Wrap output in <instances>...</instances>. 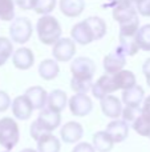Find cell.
I'll use <instances>...</instances> for the list:
<instances>
[{"label": "cell", "instance_id": "cell-34", "mask_svg": "<svg viewBox=\"0 0 150 152\" xmlns=\"http://www.w3.org/2000/svg\"><path fill=\"white\" fill-rule=\"evenodd\" d=\"M140 115H141V107H128V105H125L121 116L126 123H133Z\"/></svg>", "mask_w": 150, "mask_h": 152}, {"label": "cell", "instance_id": "cell-33", "mask_svg": "<svg viewBox=\"0 0 150 152\" xmlns=\"http://www.w3.org/2000/svg\"><path fill=\"white\" fill-rule=\"evenodd\" d=\"M56 7V0H36L35 12L40 15H49Z\"/></svg>", "mask_w": 150, "mask_h": 152}, {"label": "cell", "instance_id": "cell-5", "mask_svg": "<svg viewBox=\"0 0 150 152\" xmlns=\"http://www.w3.org/2000/svg\"><path fill=\"white\" fill-rule=\"evenodd\" d=\"M76 53V42L69 37H61L56 44H53L52 55L57 61H69Z\"/></svg>", "mask_w": 150, "mask_h": 152}, {"label": "cell", "instance_id": "cell-9", "mask_svg": "<svg viewBox=\"0 0 150 152\" xmlns=\"http://www.w3.org/2000/svg\"><path fill=\"white\" fill-rule=\"evenodd\" d=\"M71 36H72V39H73L74 42L79 43V44H81V45L90 44L92 42H94L96 40L94 34H93L92 28H90V26L88 24L87 20L80 21V23L74 24V26L72 27Z\"/></svg>", "mask_w": 150, "mask_h": 152}, {"label": "cell", "instance_id": "cell-3", "mask_svg": "<svg viewBox=\"0 0 150 152\" xmlns=\"http://www.w3.org/2000/svg\"><path fill=\"white\" fill-rule=\"evenodd\" d=\"M32 23L28 18H16L12 20L9 27L11 40L17 44H25L32 36Z\"/></svg>", "mask_w": 150, "mask_h": 152}, {"label": "cell", "instance_id": "cell-23", "mask_svg": "<svg viewBox=\"0 0 150 152\" xmlns=\"http://www.w3.org/2000/svg\"><path fill=\"white\" fill-rule=\"evenodd\" d=\"M114 142L106 131H98L93 135V147L98 152H109L112 151Z\"/></svg>", "mask_w": 150, "mask_h": 152}, {"label": "cell", "instance_id": "cell-36", "mask_svg": "<svg viewBox=\"0 0 150 152\" xmlns=\"http://www.w3.org/2000/svg\"><path fill=\"white\" fill-rule=\"evenodd\" d=\"M11 104H12V103H11V99H9V96H8V94L0 89V112H5V111L11 107Z\"/></svg>", "mask_w": 150, "mask_h": 152}, {"label": "cell", "instance_id": "cell-31", "mask_svg": "<svg viewBox=\"0 0 150 152\" xmlns=\"http://www.w3.org/2000/svg\"><path fill=\"white\" fill-rule=\"evenodd\" d=\"M132 127L138 135L145 136L150 139V121H148L142 115H140L132 123Z\"/></svg>", "mask_w": 150, "mask_h": 152}, {"label": "cell", "instance_id": "cell-18", "mask_svg": "<svg viewBox=\"0 0 150 152\" xmlns=\"http://www.w3.org/2000/svg\"><path fill=\"white\" fill-rule=\"evenodd\" d=\"M85 10L84 0H60V11L66 18H77Z\"/></svg>", "mask_w": 150, "mask_h": 152}, {"label": "cell", "instance_id": "cell-7", "mask_svg": "<svg viewBox=\"0 0 150 152\" xmlns=\"http://www.w3.org/2000/svg\"><path fill=\"white\" fill-rule=\"evenodd\" d=\"M116 91H118V87L114 81L113 75L109 74L102 75L96 83H93L92 87V95L98 100L104 99L105 96H108V95L113 94Z\"/></svg>", "mask_w": 150, "mask_h": 152}, {"label": "cell", "instance_id": "cell-21", "mask_svg": "<svg viewBox=\"0 0 150 152\" xmlns=\"http://www.w3.org/2000/svg\"><path fill=\"white\" fill-rule=\"evenodd\" d=\"M138 16V12L136 10V5L133 3L130 4H124L120 5V7L113 8V19L117 21V23H124V21H128L130 19Z\"/></svg>", "mask_w": 150, "mask_h": 152}, {"label": "cell", "instance_id": "cell-38", "mask_svg": "<svg viewBox=\"0 0 150 152\" xmlns=\"http://www.w3.org/2000/svg\"><path fill=\"white\" fill-rule=\"evenodd\" d=\"M72 152H96V148L90 143H77Z\"/></svg>", "mask_w": 150, "mask_h": 152}, {"label": "cell", "instance_id": "cell-32", "mask_svg": "<svg viewBox=\"0 0 150 152\" xmlns=\"http://www.w3.org/2000/svg\"><path fill=\"white\" fill-rule=\"evenodd\" d=\"M71 87L76 94H88L89 91H92L93 80H79V79L72 77Z\"/></svg>", "mask_w": 150, "mask_h": 152}, {"label": "cell", "instance_id": "cell-40", "mask_svg": "<svg viewBox=\"0 0 150 152\" xmlns=\"http://www.w3.org/2000/svg\"><path fill=\"white\" fill-rule=\"evenodd\" d=\"M130 3H133L132 0H106L104 7L105 8H116V7H120V5H124V4H130Z\"/></svg>", "mask_w": 150, "mask_h": 152}, {"label": "cell", "instance_id": "cell-30", "mask_svg": "<svg viewBox=\"0 0 150 152\" xmlns=\"http://www.w3.org/2000/svg\"><path fill=\"white\" fill-rule=\"evenodd\" d=\"M13 55V44L7 37H0V67L4 66L7 60Z\"/></svg>", "mask_w": 150, "mask_h": 152}, {"label": "cell", "instance_id": "cell-37", "mask_svg": "<svg viewBox=\"0 0 150 152\" xmlns=\"http://www.w3.org/2000/svg\"><path fill=\"white\" fill-rule=\"evenodd\" d=\"M15 4L17 5L20 10L29 11V10H35L36 0H15Z\"/></svg>", "mask_w": 150, "mask_h": 152}, {"label": "cell", "instance_id": "cell-14", "mask_svg": "<svg viewBox=\"0 0 150 152\" xmlns=\"http://www.w3.org/2000/svg\"><path fill=\"white\" fill-rule=\"evenodd\" d=\"M101 110L105 116L110 119H118L122 115V103L118 97L113 95H108L104 99H101Z\"/></svg>", "mask_w": 150, "mask_h": 152}, {"label": "cell", "instance_id": "cell-28", "mask_svg": "<svg viewBox=\"0 0 150 152\" xmlns=\"http://www.w3.org/2000/svg\"><path fill=\"white\" fill-rule=\"evenodd\" d=\"M136 42H137L140 50L150 51V24H145L138 29L136 35Z\"/></svg>", "mask_w": 150, "mask_h": 152}, {"label": "cell", "instance_id": "cell-11", "mask_svg": "<svg viewBox=\"0 0 150 152\" xmlns=\"http://www.w3.org/2000/svg\"><path fill=\"white\" fill-rule=\"evenodd\" d=\"M82 135H84V128L77 121H68L60 129V136L66 144L77 143L82 137Z\"/></svg>", "mask_w": 150, "mask_h": 152}, {"label": "cell", "instance_id": "cell-22", "mask_svg": "<svg viewBox=\"0 0 150 152\" xmlns=\"http://www.w3.org/2000/svg\"><path fill=\"white\" fill-rule=\"evenodd\" d=\"M60 140L52 134H47L37 140L39 152H60Z\"/></svg>", "mask_w": 150, "mask_h": 152}, {"label": "cell", "instance_id": "cell-15", "mask_svg": "<svg viewBox=\"0 0 150 152\" xmlns=\"http://www.w3.org/2000/svg\"><path fill=\"white\" fill-rule=\"evenodd\" d=\"M12 63L17 69L25 71L29 69L35 63V55L29 48L21 47L19 50H16L12 55Z\"/></svg>", "mask_w": 150, "mask_h": 152}, {"label": "cell", "instance_id": "cell-12", "mask_svg": "<svg viewBox=\"0 0 150 152\" xmlns=\"http://www.w3.org/2000/svg\"><path fill=\"white\" fill-rule=\"evenodd\" d=\"M102 64H104V69H105L106 74L114 75L124 69L125 64H126V56L122 55L117 50H114L112 53H109V55H106L104 58Z\"/></svg>", "mask_w": 150, "mask_h": 152}, {"label": "cell", "instance_id": "cell-4", "mask_svg": "<svg viewBox=\"0 0 150 152\" xmlns=\"http://www.w3.org/2000/svg\"><path fill=\"white\" fill-rule=\"evenodd\" d=\"M72 77L79 80H93L96 72V64L92 59L80 56L76 58L71 64Z\"/></svg>", "mask_w": 150, "mask_h": 152}, {"label": "cell", "instance_id": "cell-19", "mask_svg": "<svg viewBox=\"0 0 150 152\" xmlns=\"http://www.w3.org/2000/svg\"><path fill=\"white\" fill-rule=\"evenodd\" d=\"M66 103H68V96L61 89H53L50 94H48L47 108H49V110L61 112L66 107Z\"/></svg>", "mask_w": 150, "mask_h": 152}, {"label": "cell", "instance_id": "cell-35", "mask_svg": "<svg viewBox=\"0 0 150 152\" xmlns=\"http://www.w3.org/2000/svg\"><path fill=\"white\" fill-rule=\"evenodd\" d=\"M136 10L140 15L150 18V0H136Z\"/></svg>", "mask_w": 150, "mask_h": 152}, {"label": "cell", "instance_id": "cell-24", "mask_svg": "<svg viewBox=\"0 0 150 152\" xmlns=\"http://www.w3.org/2000/svg\"><path fill=\"white\" fill-rule=\"evenodd\" d=\"M113 77H114V81H116L117 87H118V89H122V91L137 86V84H136L137 83L136 75L133 74L132 71H128V69H122V71L117 72V74L113 75Z\"/></svg>", "mask_w": 150, "mask_h": 152}, {"label": "cell", "instance_id": "cell-25", "mask_svg": "<svg viewBox=\"0 0 150 152\" xmlns=\"http://www.w3.org/2000/svg\"><path fill=\"white\" fill-rule=\"evenodd\" d=\"M116 50L125 56H134L138 52L140 47H138L137 42H136V37L120 36V44Z\"/></svg>", "mask_w": 150, "mask_h": 152}, {"label": "cell", "instance_id": "cell-44", "mask_svg": "<svg viewBox=\"0 0 150 152\" xmlns=\"http://www.w3.org/2000/svg\"><path fill=\"white\" fill-rule=\"evenodd\" d=\"M132 1H133V3H136V0H132Z\"/></svg>", "mask_w": 150, "mask_h": 152}, {"label": "cell", "instance_id": "cell-41", "mask_svg": "<svg viewBox=\"0 0 150 152\" xmlns=\"http://www.w3.org/2000/svg\"><path fill=\"white\" fill-rule=\"evenodd\" d=\"M142 72L146 77V83H148V86L150 87V58L148 59V60H145V63H144Z\"/></svg>", "mask_w": 150, "mask_h": 152}, {"label": "cell", "instance_id": "cell-20", "mask_svg": "<svg viewBox=\"0 0 150 152\" xmlns=\"http://www.w3.org/2000/svg\"><path fill=\"white\" fill-rule=\"evenodd\" d=\"M58 72H60V67L55 59H45L39 66V75L44 80H53L57 77Z\"/></svg>", "mask_w": 150, "mask_h": 152}, {"label": "cell", "instance_id": "cell-10", "mask_svg": "<svg viewBox=\"0 0 150 152\" xmlns=\"http://www.w3.org/2000/svg\"><path fill=\"white\" fill-rule=\"evenodd\" d=\"M12 113L17 120H28L32 116V112H33V107H32L31 102L28 100V97L25 95H21V96H17L12 100Z\"/></svg>", "mask_w": 150, "mask_h": 152}, {"label": "cell", "instance_id": "cell-27", "mask_svg": "<svg viewBox=\"0 0 150 152\" xmlns=\"http://www.w3.org/2000/svg\"><path fill=\"white\" fill-rule=\"evenodd\" d=\"M87 21L90 26V28H92L93 34H94L96 40L102 39L106 35V23L101 18H98V16H90V18L87 19Z\"/></svg>", "mask_w": 150, "mask_h": 152}, {"label": "cell", "instance_id": "cell-16", "mask_svg": "<svg viewBox=\"0 0 150 152\" xmlns=\"http://www.w3.org/2000/svg\"><path fill=\"white\" fill-rule=\"evenodd\" d=\"M25 95L28 97V100L31 102L33 110H40L41 111L43 108L47 105V100H48V94L43 87L40 86H35L31 87L25 91Z\"/></svg>", "mask_w": 150, "mask_h": 152}, {"label": "cell", "instance_id": "cell-6", "mask_svg": "<svg viewBox=\"0 0 150 152\" xmlns=\"http://www.w3.org/2000/svg\"><path fill=\"white\" fill-rule=\"evenodd\" d=\"M68 104L72 115L79 116V118L89 115L90 111L93 110V103L87 94H74L69 99Z\"/></svg>", "mask_w": 150, "mask_h": 152}, {"label": "cell", "instance_id": "cell-29", "mask_svg": "<svg viewBox=\"0 0 150 152\" xmlns=\"http://www.w3.org/2000/svg\"><path fill=\"white\" fill-rule=\"evenodd\" d=\"M15 19V0H0V20L11 21Z\"/></svg>", "mask_w": 150, "mask_h": 152}, {"label": "cell", "instance_id": "cell-26", "mask_svg": "<svg viewBox=\"0 0 150 152\" xmlns=\"http://www.w3.org/2000/svg\"><path fill=\"white\" fill-rule=\"evenodd\" d=\"M138 29H140V19H138V16H136L128 21L120 23V36L136 37Z\"/></svg>", "mask_w": 150, "mask_h": 152}, {"label": "cell", "instance_id": "cell-39", "mask_svg": "<svg viewBox=\"0 0 150 152\" xmlns=\"http://www.w3.org/2000/svg\"><path fill=\"white\" fill-rule=\"evenodd\" d=\"M141 115H142L148 121H150V96H148L145 100H144L142 108H141Z\"/></svg>", "mask_w": 150, "mask_h": 152}, {"label": "cell", "instance_id": "cell-42", "mask_svg": "<svg viewBox=\"0 0 150 152\" xmlns=\"http://www.w3.org/2000/svg\"><path fill=\"white\" fill-rule=\"evenodd\" d=\"M20 152H39V151L32 150V148H24V150H23V151H20Z\"/></svg>", "mask_w": 150, "mask_h": 152}, {"label": "cell", "instance_id": "cell-2", "mask_svg": "<svg viewBox=\"0 0 150 152\" xmlns=\"http://www.w3.org/2000/svg\"><path fill=\"white\" fill-rule=\"evenodd\" d=\"M20 140V129L12 118L0 119V145L7 151L16 147Z\"/></svg>", "mask_w": 150, "mask_h": 152}, {"label": "cell", "instance_id": "cell-17", "mask_svg": "<svg viewBox=\"0 0 150 152\" xmlns=\"http://www.w3.org/2000/svg\"><path fill=\"white\" fill-rule=\"evenodd\" d=\"M145 100V91L141 86H134L122 91V102L128 107H140Z\"/></svg>", "mask_w": 150, "mask_h": 152}, {"label": "cell", "instance_id": "cell-8", "mask_svg": "<svg viewBox=\"0 0 150 152\" xmlns=\"http://www.w3.org/2000/svg\"><path fill=\"white\" fill-rule=\"evenodd\" d=\"M36 121L47 134H50V132L55 131L57 127H60L61 115H60V112L52 111V110H49V108H43V110L40 111V115H39V118L36 119Z\"/></svg>", "mask_w": 150, "mask_h": 152}, {"label": "cell", "instance_id": "cell-43", "mask_svg": "<svg viewBox=\"0 0 150 152\" xmlns=\"http://www.w3.org/2000/svg\"><path fill=\"white\" fill-rule=\"evenodd\" d=\"M3 152H11V151H7V150H5V151H3Z\"/></svg>", "mask_w": 150, "mask_h": 152}, {"label": "cell", "instance_id": "cell-1", "mask_svg": "<svg viewBox=\"0 0 150 152\" xmlns=\"http://www.w3.org/2000/svg\"><path fill=\"white\" fill-rule=\"evenodd\" d=\"M36 31L39 40L45 45H53L61 39V26L56 18L50 15H43L37 20Z\"/></svg>", "mask_w": 150, "mask_h": 152}, {"label": "cell", "instance_id": "cell-13", "mask_svg": "<svg viewBox=\"0 0 150 152\" xmlns=\"http://www.w3.org/2000/svg\"><path fill=\"white\" fill-rule=\"evenodd\" d=\"M106 132L114 143H122L129 135V123L124 119H113L106 127Z\"/></svg>", "mask_w": 150, "mask_h": 152}]
</instances>
